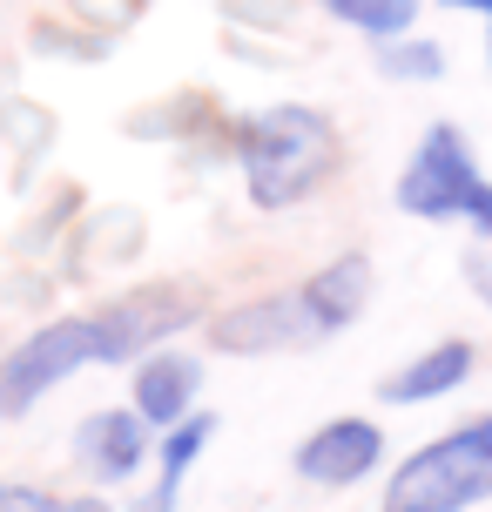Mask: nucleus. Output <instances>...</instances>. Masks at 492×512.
I'll return each instance as SVG.
<instances>
[{
    "label": "nucleus",
    "instance_id": "nucleus-1",
    "mask_svg": "<svg viewBox=\"0 0 492 512\" xmlns=\"http://www.w3.org/2000/svg\"><path fill=\"white\" fill-rule=\"evenodd\" d=\"M337 155H344V142H337L331 115L304 102L243 115V128H236V162H243V189L257 209H290L317 196L337 176Z\"/></svg>",
    "mask_w": 492,
    "mask_h": 512
},
{
    "label": "nucleus",
    "instance_id": "nucleus-2",
    "mask_svg": "<svg viewBox=\"0 0 492 512\" xmlns=\"http://www.w3.org/2000/svg\"><path fill=\"white\" fill-rule=\"evenodd\" d=\"M479 499H492V411L418 445L391 472L378 512H472Z\"/></svg>",
    "mask_w": 492,
    "mask_h": 512
},
{
    "label": "nucleus",
    "instance_id": "nucleus-3",
    "mask_svg": "<svg viewBox=\"0 0 492 512\" xmlns=\"http://www.w3.org/2000/svg\"><path fill=\"white\" fill-rule=\"evenodd\" d=\"M398 209L418 216V223H472V230L492 243V182L479 169L472 142L452 122H432L425 142L412 149L405 176H398Z\"/></svg>",
    "mask_w": 492,
    "mask_h": 512
},
{
    "label": "nucleus",
    "instance_id": "nucleus-4",
    "mask_svg": "<svg viewBox=\"0 0 492 512\" xmlns=\"http://www.w3.org/2000/svg\"><path fill=\"white\" fill-rule=\"evenodd\" d=\"M81 364H102L95 317H54L41 331H27L0 358V418H27L48 391H61V384L75 378Z\"/></svg>",
    "mask_w": 492,
    "mask_h": 512
},
{
    "label": "nucleus",
    "instance_id": "nucleus-5",
    "mask_svg": "<svg viewBox=\"0 0 492 512\" xmlns=\"http://www.w3.org/2000/svg\"><path fill=\"white\" fill-rule=\"evenodd\" d=\"M203 317V297L189 283H149V290H129L115 304L95 310V337H102V364H135L149 358L162 337L189 331Z\"/></svg>",
    "mask_w": 492,
    "mask_h": 512
},
{
    "label": "nucleus",
    "instance_id": "nucleus-6",
    "mask_svg": "<svg viewBox=\"0 0 492 512\" xmlns=\"http://www.w3.org/2000/svg\"><path fill=\"white\" fill-rule=\"evenodd\" d=\"M304 337H317L304 297H257V304H236L223 317H209V344L223 358H270V351H297Z\"/></svg>",
    "mask_w": 492,
    "mask_h": 512
},
{
    "label": "nucleus",
    "instance_id": "nucleus-7",
    "mask_svg": "<svg viewBox=\"0 0 492 512\" xmlns=\"http://www.w3.org/2000/svg\"><path fill=\"white\" fill-rule=\"evenodd\" d=\"M378 459H385V432H378L371 418H324V425L297 445L290 465H297L311 486L344 492V486H358L364 472H378Z\"/></svg>",
    "mask_w": 492,
    "mask_h": 512
},
{
    "label": "nucleus",
    "instance_id": "nucleus-8",
    "mask_svg": "<svg viewBox=\"0 0 492 512\" xmlns=\"http://www.w3.org/2000/svg\"><path fill=\"white\" fill-rule=\"evenodd\" d=\"M149 418L142 411H95V418H81L75 432V459L102 479V486H122L135 465L149 459Z\"/></svg>",
    "mask_w": 492,
    "mask_h": 512
},
{
    "label": "nucleus",
    "instance_id": "nucleus-9",
    "mask_svg": "<svg viewBox=\"0 0 492 512\" xmlns=\"http://www.w3.org/2000/svg\"><path fill=\"white\" fill-rule=\"evenodd\" d=\"M304 310H311V324L317 337H337V331H351L364 317V304H371V256H331L317 277H304Z\"/></svg>",
    "mask_w": 492,
    "mask_h": 512
},
{
    "label": "nucleus",
    "instance_id": "nucleus-10",
    "mask_svg": "<svg viewBox=\"0 0 492 512\" xmlns=\"http://www.w3.org/2000/svg\"><path fill=\"white\" fill-rule=\"evenodd\" d=\"M472 364H479V351H472L466 337H445L432 351H418L412 364H398V371L378 384V398H385V405H432V398H452V391L472 378Z\"/></svg>",
    "mask_w": 492,
    "mask_h": 512
},
{
    "label": "nucleus",
    "instance_id": "nucleus-11",
    "mask_svg": "<svg viewBox=\"0 0 492 512\" xmlns=\"http://www.w3.org/2000/svg\"><path fill=\"white\" fill-rule=\"evenodd\" d=\"M196 358H182V351H149V358H135V411L149 418V425H176L189 418L196 405Z\"/></svg>",
    "mask_w": 492,
    "mask_h": 512
},
{
    "label": "nucleus",
    "instance_id": "nucleus-12",
    "mask_svg": "<svg viewBox=\"0 0 492 512\" xmlns=\"http://www.w3.org/2000/svg\"><path fill=\"white\" fill-rule=\"evenodd\" d=\"M209 438H216V411H189V418H176V425H169V438L156 445L162 479H156V499H149V512H169V506H176L182 479H189V465L209 452Z\"/></svg>",
    "mask_w": 492,
    "mask_h": 512
},
{
    "label": "nucleus",
    "instance_id": "nucleus-13",
    "mask_svg": "<svg viewBox=\"0 0 492 512\" xmlns=\"http://www.w3.org/2000/svg\"><path fill=\"white\" fill-rule=\"evenodd\" d=\"M324 14L358 27V34H371V41H391V34H412L418 0H324Z\"/></svg>",
    "mask_w": 492,
    "mask_h": 512
},
{
    "label": "nucleus",
    "instance_id": "nucleus-14",
    "mask_svg": "<svg viewBox=\"0 0 492 512\" xmlns=\"http://www.w3.org/2000/svg\"><path fill=\"white\" fill-rule=\"evenodd\" d=\"M378 75L385 81H439L445 48L439 41H412V34H391V41H378Z\"/></svg>",
    "mask_w": 492,
    "mask_h": 512
},
{
    "label": "nucleus",
    "instance_id": "nucleus-15",
    "mask_svg": "<svg viewBox=\"0 0 492 512\" xmlns=\"http://www.w3.org/2000/svg\"><path fill=\"white\" fill-rule=\"evenodd\" d=\"M0 512H108L102 499H75V492H34V486H0Z\"/></svg>",
    "mask_w": 492,
    "mask_h": 512
},
{
    "label": "nucleus",
    "instance_id": "nucleus-16",
    "mask_svg": "<svg viewBox=\"0 0 492 512\" xmlns=\"http://www.w3.org/2000/svg\"><path fill=\"white\" fill-rule=\"evenodd\" d=\"M445 7H466V14H486L492 21V0H445Z\"/></svg>",
    "mask_w": 492,
    "mask_h": 512
},
{
    "label": "nucleus",
    "instance_id": "nucleus-17",
    "mask_svg": "<svg viewBox=\"0 0 492 512\" xmlns=\"http://www.w3.org/2000/svg\"><path fill=\"white\" fill-rule=\"evenodd\" d=\"M486 54H492V34H486Z\"/></svg>",
    "mask_w": 492,
    "mask_h": 512
}]
</instances>
